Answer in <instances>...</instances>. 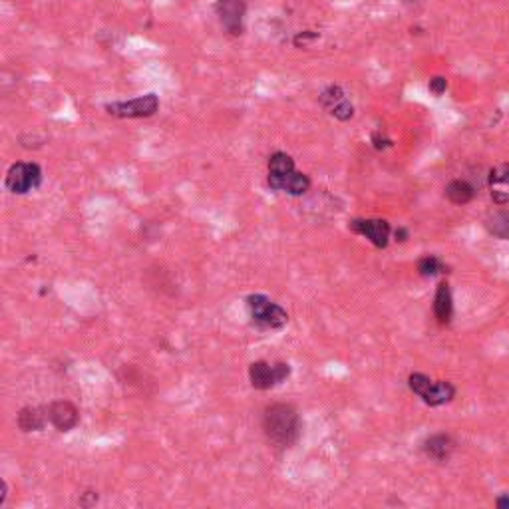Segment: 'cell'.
Wrapping results in <instances>:
<instances>
[{
	"mask_svg": "<svg viewBox=\"0 0 509 509\" xmlns=\"http://www.w3.org/2000/svg\"><path fill=\"white\" fill-rule=\"evenodd\" d=\"M263 430L277 448H291L301 435V420L293 406L273 404L263 414Z\"/></svg>",
	"mask_w": 509,
	"mask_h": 509,
	"instance_id": "cell-1",
	"label": "cell"
},
{
	"mask_svg": "<svg viewBox=\"0 0 509 509\" xmlns=\"http://www.w3.org/2000/svg\"><path fill=\"white\" fill-rule=\"evenodd\" d=\"M247 308L253 324H257L263 331H278L288 323L287 311L265 295L247 296Z\"/></svg>",
	"mask_w": 509,
	"mask_h": 509,
	"instance_id": "cell-2",
	"label": "cell"
},
{
	"mask_svg": "<svg viewBox=\"0 0 509 509\" xmlns=\"http://www.w3.org/2000/svg\"><path fill=\"white\" fill-rule=\"evenodd\" d=\"M291 374V368L285 362L277 364H268V362H253L249 366V380L251 386L257 390H268L277 386L281 382H285Z\"/></svg>",
	"mask_w": 509,
	"mask_h": 509,
	"instance_id": "cell-3",
	"label": "cell"
},
{
	"mask_svg": "<svg viewBox=\"0 0 509 509\" xmlns=\"http://www.w3.org/2000/svg\"><path fill=\"white\" fill-rule=\"evenodd\" d=\"M158 108L159 100L156 94H146L130 102H116L106 106L108 114L116 118H149L158 111Z\"/></svg>",
	"mask_w": 509,
	"mask_h": 509,
	"instance_id": "cell-4",
	"label": "cell"
},
{
	"mask_svg": "<svg viewBox=\"0 0 509 509\" xmlns=\"http://www.w3.org/2000/svg\"><path fill=\"white\" fill-rule=\"evenodd\" d=\"M40 181H42V171L36 163H14L6 173V187L16 195L36 189Z\"/></svg>",
	"mask_w": 509,
	"mask_h": 509,
	"instance_id": "cell-5",
	"label": "cell"
},
{
	"mask_svg": "<svg viewBox=\"0 0 509 509\" xmlns=\"http://www.w3.org/2000/svg\"><path fill=\"white\" fill-rule=\"evenodd\" d=\"M48 414V422L58 430V432H70L78 426L80 422V414H78V408L68 402V400H58V402H52L50 406L46 408Z\"/></svg>",
	"mask_w": 509,
	"mask_h": 509,
	"instance_id": "cell-6",
	"label": "cell"
},
{
	"mask_svg": "<svg viewBox=\"0 0 509 509\" xmlns=\"http://www.w3.org/2000/svg\"><path fill=\"white\" fill-rule=\"evenodd\" d=\"M351 229L358 235H364L378 249H384L388 245L390 225L384 219H354L351 223Z\"/></svg>",
	"mask_w": 509,
	"mask_h": 509,
	"instance_id": "cell-7",
	"label": "cell"
},
{
	"mask_svg": "<svg viewBox=\"0 0 509 509\" xmlns=\"http://www.w3.org/2000/svg\"><path fill=\"white\" fill-rule=\"evenodd\" d=\"M217 12L221 16L223 26L231 34H241V19L245 14V0H219Z\"/></svg>",
	"mask_w": 509,
	"mask_h": 509,
	"instance_id": "cell-8",
	"label": "cell"
},
{
	"mask_svg": "<svg viewBox=\"0 0 509 509\" xmlns=\"http://www.w3.org/2000/svg\"><path fill=\"white\" fill-rule=\"evenodd\" d=\"M268 186L275 191H285L288 195H303L308 191L311 179L305 173H298L295 169V171H291L283 177H268Z\"/></svg>",
	"mask_w": 509,
	"mask_h": 509,
	"instance_id": "cell-9",
	"label": "cell"
},
{
	"mask_svg": "<svg viewBox=\"0 0 509 509\" xmlns=\"http://www.w3.org/2000/svg\"><path fill=\"white\" fill-rule=\"evenodd\" d=\"M424 452H426L428 458H432L434 462H445L450 460V455L454 452V440L450 435L445 434H435L432 438H428L424 442Z\"/></svg>",
	"mask_w": 509,
	"mask_h": 509,
	"instance_id": "cell-10",
	"label": "cell"
},
{
	"mask_svg": "<svg viewBox=\"0 0 509 509\" xmlns=\"http://www.w3.org/2000/svg\"><path fill=\"white\" fill-rule=\"evenodd\" d=\"M19 428L22 432H40L42 428L46 426L48 414L46 408H36V406H26L22 408L19 412Z\"/></svg>",
	"mask_w": 509,
	"mask_h": 509,
	"instance_id": "cell-11",
	"label": "cell"
},
{
	"mask_svg": "<svg viewBox=\"0 0 509 509\" xmlns=\"http://www.w3.org/2000/svg\"><path fill=\"white\" fill-rule=\"evenodd\" d=\"M454 313V305H452V293H450V285L448 283H440L438 291H435L434 298V315L438 318V323H450Z\"/></svg>",
	"mask_w": 509,
	"mask_h": 509,
	"instance_id": "cell-12",
	"label": "cell"
},
{
	"mask_svg": "<svg viewBox=\"0 0 509 509\" xmlns=\"http://www.w3.org/2000/svg\"><path fill=\"white\" fill-rule=\"evenodd\" d=\"M454 396H455L454 386H452L450 382H444V380H442V382H432L420 398L424 400L428 406H442V404H445V402H450Z\"/></svg>",
	"mask_w": 509,
	"mask_h": 509,
	"instance_id": "cell-13",
	"label": "cell"
},
{
	"mask_svg": "<svg viewBox=\"0 0 509 509\" xmlns=\"http://www.w3.org/2000/svg\"><path fill=\"white\" fill-rule=\"evenodd\" d=\"M445 197L455 205H465L473 199V187L468 181L455 179L450 186L445 187Z\"/></svg>",
	"mask_w": 509,
	"mask_h": 509,
	"instance_id": "cell-14",
	"label": "cell"
},
{
	"mask_svg": "<svg viewBox=\"0 0 509 509\" xmlns=\"http://www.w3.org/2000/svg\"><path fill=\"white\" fill-rule=\"evenodd\" d=\"M295 171V161L291 156L277 151L268 158V177H283Z\"/></svg>",
	"mask_w": 509,
	"mask_h": 509,
	"instance_id": "cell-15",
	"label": "cell"
},
{
	"mask_svg": "<svg viewBox=\"0 0 509 509\" xmlns=\"http://www.w3.org/2000/svg\"><path fill=\"white\" fill-rule=\"evenodd\" d=\"M485 227L490 229L491 235L498 239H509V215L508 213H493L488 217Z\"/></svg>",
	"mask_w": 509,
	"mask_h": 509,
	"instance_id": "cell-16",
	"label": "cell"
},
{
	"mask_svg": "<svg viewBox=\"0 0 509 509\" xmlns=\"http://www.w3.org/2000/svg\"><path fill=\"white\" fill-rule=\"evenodd\" d=\"M444 263L434 257V255H428V257H422L418 261V273L422 277H435L440 273H444Z\"/></svg>",
	"mask_w": 509,
	"mask_h": 509,
	"instance_id": "cell-17",
	"label": "cell"
},
{
	"mask_svg": "<svg viewBox=\"0 0 509 509\" xmlns=\"http://www.w3.org/2000/svg\"><path fill=\"white\" fill-rule=\"evenodd\" d=\"M343 100H346V96H344V92L338 86H331V88H326V90L321 94V104H323L328 111H333Z\"/></svg>",
	"mask_w": 509,
	"mask_h": 509,
	"instance_id": "cell-18",
	"label": "cell"
},
{
	"mask_svg": "<svg viewBox=\"0 0 509 509\" xmlns=\"http://www.w3.org/2000/svg\"><path fill=\"white\" fill-rule=\"evenodd\" d=\"M490 183H509V163H501L495 169H491Z\"/></svg>",
	"mask_w": 509,
	"mask_h": 509,
	"instance_id": "cell-19",
	"label": "cell"
},
{
	"mask_svg": "<svg viewBox=\"0 0 509 509\" xmlns=\"http://www.w3.org/2000/svg\"><path fill=\"white\" fill-rule=\"evenodd\" d=\"M334 118H338V120H343V121H346V120H351L352 118V114H354V108H352V104L348 102V100H343V102L338 104L336 108H334L333 111Z\"/></svg>",
	"mask_w": 509,
	"mask_h": 509,
	"instance_id": "cell-20",
	"label": "cell"
},
{
	"mask_svg": "<svg viewBox=\"0 0 509 509\" xmlns=\"http://www.w3.org/2000/svg\"><path fill=\"white\" fill-rule=\"evenodd\" d=\"M445 88H448V82L442 76H435V78L430 80V92L435 94V96H442L445 92Z\"/></svg>",
	"mask_w": 509,
	"mask_h": 509,
	"instance_id": "cell-21",
	"label": "cell"
},
{
	"mask_svg": "<svg viewBox=\"0 0 509 509\" xmlns=\"http://www.w3.org/2000/svg\"><path fill=\"white\" fill-rule=\"evenodd\" d=\"M316 38V32H311V30H306V32H301V34H296L295 36V46H306L311 40H315Z\"/></svg>",
	"mask_w": 509,
	"mask_h": 509,
	"instance_id": "cell-22",
	"label": "cell"
},
{
	"mask_svg": "<svg viewBox=\"0 0 509 509\" xmlns=\"http://www.w3.org/2000/svg\"><path fill=\"white\" fill-rule=\"evenodd\" d=\"M96 501H98V491L88 490V491H84V493H82L80 505H82V508H90V505H94Z\"/></svg>",
	"mask_w": 509,
	"mask_h": 509,
	"instance_id": "cell-23",
	"label": "cell"
},
{
	"mask_svg": "<svg viewBox=\"0 0 509 509\" xmlns=\"http://www.w3.org/2000/svg\"><path fill=\"white\" fill-rule=\"evenodd\" d=\"M491 199H493V201H495L498 205H503L509 201V195L500 193V191H495V189H493V191H491Z\"/></svg>",
	"mask_w": 509,
	"mask_h": 509,
	"instance_id": "cell-24",
	"label": "cell"
},
{
	"mask_svg": "<svg viewBox=\"0 0 509 509\" xmlns=\"http://www.w3.org/2000/svg\"><path fill=\"white\" fill-rule=\"evenodd\" d=\"M372 141H374V148L376 149H382V148H386V146H390V141L388 139H384V138H380L378 133L372 138Z\"/></svg>",
	"mask_w": 509,
	"mask_h": 509,
	"instance_id": "cell-25",
	"label": "cell"
},
{
	"mask_svg": "<svg viewBox=\"0 0 509 509\" xmlns=\"http://www.w3.org/2000/svg\"><path fill=\"white\" fill-rule=\"evenodd\" d=\"M495 505L501 509H509V495H503V498H500V500L495 501Z\"/></svg>",
	"mask_w": 509,
	"mask_h": 509,
	"instance_id": "cell-26",
	"label": "cell"
},
{
	"mask_svg": "<svg viewBox=\"0 0 509 509\" xmlns=\"http://www.w3.org/2000/svg\"><path fill=\"white\" fill-rule=\"evenodd\" d=\"M0 485H2V491H0V505H2V503L6 501V495H9V493H6V482H2Z\"/></svg>",
	"mask_w": 509,
	"mask_h": 509,
	"instance_id": "cell-27",
	"label": "cell"
},
{
	"mask_svg": "<svg viewBox=\"0 0 509 509\" xmlns=\"http://www.w3.org/2000/svg\"><path fill=\"white\" fill-rule=\"evenodd\" d=\"M406 237H408L406 229H398V231H396V241H406Z\"/></svg>",
	"mask_w": 509,
	"mask_h": 509,
	"instance_id": "cell-28",
	"label": "cell"
}]
</instances>
